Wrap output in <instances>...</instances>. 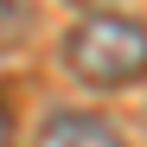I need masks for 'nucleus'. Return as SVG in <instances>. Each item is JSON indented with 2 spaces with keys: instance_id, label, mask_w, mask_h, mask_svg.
<instances>
[{
  "instance_id": "obj_4",
  "label": "nucleus",
  "mask_w": 147,
  "mask_h": 147,
  "mask_svg": "<svg viewBox=\"0 0 147 147\" xmlns=\"http://www.w3.org/2000/svg\"><path fill=\"white\" fill-rule=\"evenodd\" d=\"M70 7H83V13H102V7H121V0H70Z\"/></svg>"
},
{
  "instance_id": "obj_2",
  "label": "nucleus",
  "mask_w": 147,
  "mask_h": 147,
  "mask_svg": "<svg viewBox=\"0 0 147 147\" xmlns=\"http://www.w3.org/2000/svg\"><path fill=\"white\" fill-rule=\"evenodd\" d=\"M32 147H128V141H121V128L109 115H96V109H51L38 121Z\"/></svg>"
},
{
  "instance_id": "obj_3",
  "label": "nucleus",
  "mask_w": 147,
  "mask_h": 147,
  "mask_svg": "<svg viewBox=\"0 0 147 147\" xmlns=\"http://www.w3.org/2000/svg\"><path fill=\"white\" fill-rule=\"evenodd\" d=\"M13 45H26V7L0 0V51H13Z\"/></svg>"
},
{
  "instance_id": "obj_1",
  "label": "nucleus",
  "mask_w": 147,
  "mask_h": 147,
  "mask_svg": "<svg viewBox=\"0 0 147 147\" xmlns=\"http://www.w3.org/2000/svg\"><path fill=\"white\" fill-rule=\"evenodd\" d=\"M64 70L90 90H134L147 77V26L128 13H83L64 32Z\"/></svg>"
},
{
  "instance_id": "obj_5",
  "label": "nucleus",
  "mask_w": 147,
  "mask_h": 147,
  "mask_svg": "<svg viewBox=\"0 0 147 147\" xmlns=\"http://www.w3.org/2000/svg\"><path fill=\"white\" fill-rule=\"evenodd\" d=\"M0 147H13V115L0 109Z\"/></svg>"
}]
</instances>
